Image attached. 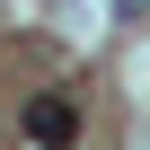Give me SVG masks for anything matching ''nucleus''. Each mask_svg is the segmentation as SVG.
I'll use <instances>...</instances> for the list:
<instances>
[{
    "instance_id": "obj_1",
    "label": "nucleus",
    "mask_w": 150,
    "mask_h": 150,
    "mask_svg": "<svg viewBox=\"0 0 150 150\" xmlns=\"http://www.w3.org/2000/svg\"><path fill=\"white\" fill-rule=\"evenodd\" d=\"M27 132H35L44 150H62L71 132H80V115H71V97H35V106H27Z\"/></svg>"
},
{
    "instance_id": "obj_2",
    "label": "nucleus",
    "mask_w": 150,
    "mask_h": 150,
    "mask_svg": "<svg viewBox=\"0 0 150 150\" xmlns=\"http://www.w3.org/2000/svg\"><path fill=\"white\" fill-rule=\"evenodd\" d=\"M141 9H150V0H115V18H141Z\"/></svg>"
}]
</instances>
